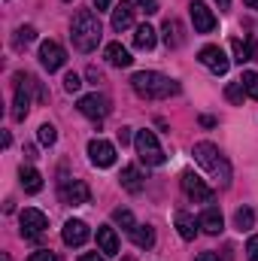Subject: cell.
Wrapping results in <instances>:
<instances>
[{
    "mask_svg": "<svg viewBox=\"0 0 258 261\" xmlns=\"http://www.w3.org/2000/svg\"><path fill=\"white\" fill-rule=\"evenodd\" d=\"M100 34H104V28H100V18L91 12V9H79L76 15H73V24H70V40H73V46H76V52H94L97 49V43H100Z\"/></svg>",
    "mask_w": 258,
    "mask_h": 261,
    "instance_id": "cell-1",
    "label": "cell"
},
{
    "mask_svg": "<svg viewBox=\"0 0 258 261\" xmlns=\"http://www.w3.org/2000/svg\"><path fill=\"white\" fill-rule=\"evenodd\" d=\"M131 88L146 97V100H161V97H170V94H179V82L155 73V70H140L131 76Z\"/></svg>",
    "mask_w": 258,
    "mask_h": 261,
    "instance_id": "cell-2",
    "label": "cell"
},
{
    "mask_svg": "<svg viewBox=\"0 0 258 261\" xmlns=\"http://www.w3.org/2000/svg\"><path fill=\"white\" fill-rule=\"evenodd\" d=\"M192 155H194V161H197L207 173H213L225 189L231 186V164L225 161V155L219 152V146H213V143H194Z\"/></svg>",
    "mask_w": 258,
    "mask_h": 261,
    "instance_id": "cell-3",
    "label": "cell"
},
{
    "mask_svg": "<svg viewBox=\"0 0 258 261\" xmlns=\"http://www.w3.org/2000/svg\"><path fill=\"white\" fill-rule=\"evenodd\" d=\"M134 146H137L140 161H143V164H149V167H161V164L167 161V155H164V149L158 146V137H155L152 130H137Z\"/></svg>",
    "mask_w": 258,
    "mask_h": 261,
    "instance_id": "cell-4",
    "label": "cell"
},
{
    "mask_svg": "<svg viewBox=\"0 0 258 261\" xmlns=\"http://www.w3.org/2000/svg\"><path fill=\"white\" fill-rule=\"evenodd\" d=\"M31 88H37V79L28 73H15V100H12V119L24 122L31 110Z\"/></svg>",
    "mask_w": 258,
    "mask_h": 261,
    "instance_id": "cell-5",
    "label": "cell"
},
{
    "mask_svg": "<svg viewBox=\"0 0 258 261\" xmlns=\"http://www.w3.org/2000/svg\"><path fill=\"white\" fill-rule=\"evenodd\" d=\"M110 100L104 97V94H85V97H79V113L85 116V119H94V122H100V119H107L110 116Z\"/></svg>",
    "mask_w": 258,
    "mask_h": 261,
    "instance_id": "cell-6",
    "label": "cell"
},
{
    "mask_svg": "<svg viewBox=\"0 0 258 261\" xmlns=\"http://www.w3.org/2000/svg\"><path fill=\"white\" fill-rule=\"evenodd\" d=\"M197 61L207 67V70H213L216 76H225L228 67H231V58H228L225 49H219V46H203L200 55H197Z\"/></svg>",
    "mask_w": 258,
    "mask_h": 261,
    "instance_id": "cell-7",
    "label": "cell"
},
{
    "mask_svg": "<svg viewBox=\"0 0 258 261\" xmlns=\"http://www.w3.org/2000/svg\"><path fill=\"white\" fill-rule=\"evenodd\" d=\"M67 61V52L61 43H55V40H43L40 43V64L46 67L49 73H55V70H61Z\"/></svg>",
    "mask_w": 258,
    "mask_h": 261,
    "instance_id": "cell-8",
    "label": "cell"
},
{
    "mask_svg": "<svg viewBox=\"0 0 258 261\" xmlns=\"http://www.w3.org/2000/svg\"><path fill=\"white\" fill-rule=\"evenodd\" d=\"M183 192L192 197L194 203H210V200H213V189H210L194 170H186V173H183Z\"/></svg>",
    "mask_w": 258,
    "mask_h": 261,
    "instance_id": "cell-9",
    "label": "cell"
},
{
    "mask_svg": "<svg viewBox=\"0 0 258 261\" xmlns=\"http://www.w3.org/2000/svg\"><path fill=\"white\" fill-rule=\"evenodd\" d=\"M88 158H91L94 167H113V164H116V146H113L110 140L94 137V140L88 143Z\"/></svg>",
    "mask_w": 258,
    "mask_h": 261,
    "instance_id": "cell-10",
    "label": "cell"
},
{
    "mask_svg": "<svg viewBox=\"0 0 258 261\" xmlns=\"http://www.w3.org/2000/svg\"><path fill=\"white\" fill-rule=\"evenodd\" d=\"M18 225H21V234H24V237H40V234L49 228V219H46V213L28 206V210H21Z\"/></svg>",
    "mask_w": 258,
    "mask_h": 261,
    "instance_id": "cell-11",
    "label": "cell"
},
{
    "mask_svg": "<svg viewBox=\"0 0 258 261\" xmlns=\"http://www.w3.org/2000/svg\"><path fill=\"white\" fill-rule=\"evenodd\" d=\"M189 15H192L194 34H210V31L216 28V15H213V9H210L207 3H200V0H192Z\"/></svg>",
    "mask_w": 258,
    "mask_h": 261,
    "instance_id": "cell-12",
    "label": "cell"
},
{
    "mask_svg": "<svg viewBox=\"0 0 258 261\" xmlns=\"http://www.w3.org/2000/svg\"><path fill=\"white\" fill-rule=\"evenodd\" d=\"M88 237H91V231H88V225L82 219H70L61 228V240H64L67 246H82Z\"/></svg>",
    "mask_w": 258,
    "mask_h": 261,
    "instance_id": "cell-13",
    "label": "cell"
},
{
    "mask_svg": "<svg viewBox=\"0 0 258 261\" xmlns=\"http://www.w3.org/2000/svg\"><path fill=\"white\" fill-rule=\"evenodd\" d=\"M88 197H91V192H88V186H85L82 179H73V182H64V186H61V200L70 203V206L88 203Z\"/></svg>",
    "mask_w": 258,
    "mask_h": 261,
    "instance_id": "cell-14",
    "label": "cell"
},
{
    "mask_svg": "<svg viewBox=\"0 0 258 261\" xmlns=\"http://www.w3.org/2000/svg\"><path fill=\"white\" fill-rule=\"evenodd\" d=\"M197 222H200V228L207 234H222V228H225V219H222V210L219 206H207Z\"/></svg>",
    "mask_w": 258,
    "mask_h": 261,
    "instance_id": "cell-15",
    "label": "cell"
},
{
    "mask_svg": "<svg viewBox=\"0 0 258 261\" xmlns=\"http://www.w3.org/2000/svg\"><path fill=\"white\" fill-rule=\"evenodd\" d=\"M97 246H100L104 255H119V234H116V228L100 225L97 228Z\"/></svg>",
    "mask_w": 258,
    "mask_h": 261,
    "instance_id": "cell-16",
    "label": "cell"
},
{
    "mask_svg": "<svg viewBox=\"0 0 258 261\" xmlns=\"http://www.w3.org/2000/svg\"><path fill=\"white\" fill-rule=\"evenodd\" d=\"M161 31H164V43H167L170 49H179V46L186 43V31H183V24H179V18H167Z\"/></svg>",
    "mask_w": 258,
    "mask_h": 261,
    "instance_id": "cell-17",
    "label": "cell"
},
{
    "mask_svg": "<svg viewBox=\"0 0 258 261\" xmlns=\"http://www.w3.org/2000/svg\"><path fill=\"white\" fill-rule=\"evenodd\" d=\"M18 179H21V189H24L28 195H37V192H43V173H40V170H34V167H24V164H21V170H18Z\"/></svg>",
    "mask_w": 258,
    "mask_h": 261,
    "instance_id": "cell-18",
    "label": "cell"
},
{
    "mask_svg": "<svg viewBox=\"0 0 258 261\" xmlns=\"http://www.w3.org/2000/svg\"><path fill=\"white\" fill-rule=\"evenodd\" d=\"M134 24V3L122 0L116 9H113V31H128Z\"/></svg>",
    "mask_w": 258,
    "mask_h": 261,
    "instance_id": "cell-19",
    "label": "cell"
},
{
    "mask_svg": "<svg viewBox=\"0 0 258 261\" xmlns=\"http://www.w3.org/2000/svg\"><path fill=\"white\" fill-rule=\"evenodd\" d=\"M119 179H122V189L131 192V195H140V192H143V173H140L134 164H128V167L122 170V176H119Z\"/></svg>",
    "mask_w": 258,
    "mask_h": 261,
    "instance_id": "cell-20",
    "label": "cell"
},
{
    "mask_svg": "<svg viewBox=\"0 0 258 261\" xmlns=\"http://www.w3.org/2000/svg\"><path fill=\"white\" fill-rule=\"evenodd\" d=\"M197 228H200V222L189 216V213H176V231H179V237L183 240H194L197 237Z\"/></svg>",
    "mask_w": 258,
    "mask_h": 261,
    "instance_id": "cell-21",
    "label": "cell"
},
{
    "mask_svg": "<svg viewBox=\"0 0 258 261\" xmlns=\"http://www.w3.org/2000/svg\"><path fill=\"white\" fill-rule=\"evenodd\" d=\"M107 61H110L113 67H131L134 64L131 52L122 46V43H110V46H107Z\"/></svg>",
    "mask_w": 258,
    "mask_h": 261,
    "instance_id": "cell-22",
    "label": "cell"
},
{
    "mask_svg": "<svg viewBox=\"0 0 258 261\" xmlns=\"http://www.w3.org/2000/svg\"><path fill=\"white\" fill-rule=\"evenodd\" d=\"M131 240H134V246H140V249H152V246H155V231H152L149 225H137V228L131 231Z\"/></svg>",
    "mask_w": 258,
    "mask_h": 261,
    "instance_id": "cell-23",
    "label": "cell"
},
{
    "mask_svg": "<svg viewBox=\"0 0 258 261\" xmlns=\"http://www.w3.org/2000/svg\"><path fill=\"white\" fill-rule=\"evenodd\" d=\"M134 46H137V49H143V52H149V49L155 46V28L140 24V28L134 31Z\"/></svg>",
    "mask_w": 258,
    "mask_h": 261,
    "instance_id": "cell-24",
    "label": "cell"
},
{
    "mask_svg": "<svg viewBox=\"0 0 258 261\" xmlns=\"http://www.w3.org/2000/svg\"><path fill=\"white\" fill-rule=\"evenodd\" d=\"M234 225H237V231H249V228L255 225V213H252L249 206H240V210L234 213Z\"/></svg>",
    "mask_w": 258,
    "mask_h": 261,
    "instance_id": "cell-25",
    "label": "cell"
},
{
    "mask_svg": "<svg viewBox=\"0 0 258 261\" xmlns=\"http://www.w3.org/2000/svg\"><path fill=\"white\" fill-rule=\"evenodd\" d=\"M113 222H116V225H122V231H128V234L137 228V219H134V213H131V210H125V206H119V210L113 213Z\"/></svg>",
    "mask_w": 258,
    "mask_h": 261,
    "instance_id": "cell-26",
    "label": "cell"
},
{
    "mask_svg": "<svg viewBox=\"0 0 258 261\" xmlns=\"http://www.w3.org/2000/svg\"><path fill=\"white\" fill-rule=\"evenodd\" d=\"M240 82H243L246 94H249L252 100H258V73H255V70H246V73L240 76Z\"/></svg>",
    "mask_w": 258,
    "mask_h": 261,
    "instance_id": "cell-27",
    "label": "cell"
},
{
    "mask_svg": "<svg viewBox=\"0 0 258 261\" xmlns=\"http://www.w3.org/2000/svg\"><path fill=\"white\" fill-rule=\"evenodd\" d=\"M37 40V31L31 28V24H24V28H18L15 31V49H21V46H31Z\"/></svg>",
    "mask_w": 258,
    "mask_h": 261,
    "instance_id": "cell-28",
    "label": "cell"
},
{
    "mask_svg": "<svg viewBox=\"0 0 258 261\" xmlns=\"http://www.w3.org/2000/svg\"><path fill=\"white\" fill-rule=\"evenodd\" d=\"M225 97H228L231 103H243V97H249V94H246V88H243V82L237 79V82H231V85L225 88Z\"/></svg>",
    "mask_w": 258,
    "mask_h": 261,
    "instance_id": "cell-29",
    "label": "cell"
},
{
    "mask_svg": "<svg viewBox=\"0 0 258 261\" xmlns=\"http://www.w3.org/2000/svg\"><path fill=\"white\" fill-rule=\"evenodd\" d=\"M37 140H40L43 146H52V143L58 140V130H55V125H49V122H46V125H40V130H37Z\"/></svg>",
    "mask_w": 258,
    "mask_h": 261,
    "instance_id": "cell-30",
    "label": "cell"
},
{
    "mask_svg": "<svg viewBox=\"0 0 258 261\" xmlns=\"http://www.w3.org/2000/svg\"><path fill=\"white\" fill-rule=\"evenodd\" d=\"M231 49H234V61H240V64L252 61V58H249V46H246V43H240V40H231Z\"/></svg>",
    "mask_w": 258,
    "mask_h": 261,
    "instance_id": "cell-31",
    "label": "cell"
},
{
    "mask_svg": "<svg viewBox=\"0 0 258 261\" xmlns=\"http://www.w3.org/2000/svg\"><path fill=\"white\" fill-rule=\"evenodd\" d=\"M64 88L70 91V94H76V91L82 88V79H79L76 73H67V76H64Z\"/></svg>",
    "mask_w": 258,
    "mask_h": 261,
    "instance_id": "cell-32",
    "label": "cell"
},
{
    "mask_svg": "<svg viewBox=\"0 0 258 261\" xmlns=\"http://www.w3.org/2000/svg\"><path fill=\"white\" fill-rule=\"evenodd\" d=\"M246 261H258V234L249 237V243H246Z\"/></svg>",
    "mask_w": 258,
    "mask_h": 261,
    "instance_id": "cell-33",
    "label": "cell"
},
{
    "mask_svg": "<svg viewBox=\"0 0 258 261\" xmlns=\"http://www.w3.org/2000/svg\"><path fill=\"white\" fill-rule=\"evenodd\" d=\"M137 6H140L146 15H155V12H158V0H137Z\"/></svg>",
    "mask_w": 258,
    "mask_h": 261,
    "instance_id": "cell-34",
    "label": "cell"
},
{
    "mask_svg": "<svg viewBox=\"0 0 258 261\" xmlns=\"http://www.w3.org/2000/svg\"><path fill=\"white\" fill-rule=\"evenodd\" d=\"M28 261H55V252H49V249H40V252H34Z\"/></svg>",
    "mask_w": 258,
    "mask_h": 261,
    "instance_id": "cell-35",
    "label": "cell"
},
{
    "mask_svg": "<svg viewBox=\"0 0 258 261\" xmlns=\"http://www.w3.org/2000/svg\"><path fill=\"white\" fill-rule=\"evenodd\" d=\"M79 261H107V258L97 255V252H85V255H79Z\"/></svg>",
    "mask_w": 258,
    "mask_h": 261,
    "instance_id": "cell-36",
    "label": "cell"
},
{
    "mask_svg": "<svg viewBox=\"0 0 258 261\" xmlns=\"http://www.w3.org/2000/svg\"><path fill=\"white\" fill-rule=\"evenodd\" d=\"M246 46H249V58L255 61V58H258V46H255V40H246Z\"/></svg>",
    "mask_w": 258,
    "mask_h": 261,
    "instance_id": "cell-37",
    "label": "cell"
},
{
    "mask_svg": "<svg viewBox=\"0 0 258 261\" xmlns=\"http://www.w3.org/2000/svg\"><path fill=\"white\" fill-rule=\"evenodd\" d=\"M194 261H219V255H213V252H200Z\"/></svg>",
    "mask_w": 258,
    "mask_h": 261,
    "instance_id": "cell-38",
    "label": "cell"
},
{
    "mask_svg": "<svg viewBox=\"0 0 258 261\" xmlns=\"http://www.w3.org/2000/svg\"><path fill=\"white\" fill-rule=\"evenodd\" d=\"M94 6H97V12H100V9H110V6H113V0H94Z\"/></svg>",
    "mask_w": 258,
    "mask_h": 261,
    "instance_id": "cell-39",
    "label": "cell"
},
{
    "mask_svg": "<svg viewBox=\"0 0 258 261\" xmlns=\"http://www.w3.org/2000/svg\"><path fill=\"white\" fill-rule=\"evenodd\" d=\"M119 140H122V146H125V143L131 140V128H122V130H119Z\"/></svg>",
    "mask_w": 258,
    "mask_h": 261,
    "instance_id": "cell-40",
    "label": "cell"
},
{
    "mask_svg": "<svg viewBox=\"0 0 258 261\" xmlns=\"http://www.w3.org/2000/svg\"><path fill=\"white\" fill-rule=\"evenodd\" d=\"M216 3H219V9H222V12H228V9H231V0H216Z\"/></svg>",
    "mask_w": 258,
    "mask_h": 261,
    "instance_id": "cell-41",
    "label": "cell"
},
{
    "mask_svg": "<svg viewBox=\"0 0 258 261\" xmlns=\"http://www.w3.org/2000/svg\"><path fill=\"white\" fill-rule=\"evenodd\" d=\"M243 3H246L249 9H258V0H243Z\"/></svg>",
    "mask_w": 258,
    "mask_h": 261,
    "instance_id": "cell-42",
    "label": "cell"
}]
</instances>
